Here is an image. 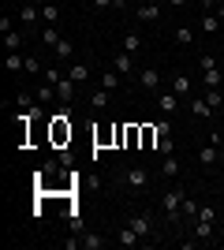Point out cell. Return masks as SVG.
Wrapping results in <instances>:
<instances>
[{
	"label": "cell",
	"instance_id": "1",
	"mask_svg": "<svg viewBox=\"0 0 224 250\" xmlns=\"http://www.w3.org/2000/svg\"><path fill=\"white\" fill-rule=\"evenodd\" d=\"M183 198H187V190H183V187H168V190H164V198H161V209H164V217H168V220H180V213H183Z\"/></svg>",
	"mask_w": 224,
	"mask_h": 250
},
{
	"label": "cell",
	"instance_id": "2",
	"mask_svg": "<svg viewBox=\"0 0 224 250\" xmlns=\"http://www.w3.org/2000/svg\"><path fill=\"white\" fill-rule=\"evenodd\" d=\"M127 224H131L135 231H139V239H142V243H149V239H153V217H149V213H131V217H127Z\"/></svg>",
	"mask_w": 224,
	"mask_h": 250
},
{
	"label": "cell",
	"instance_id": "3",
	"mask_svg": "<svg viewBox=\"0 0 224 250\" xmlns=\"http://www.w3.org/2000/svg\"><path fill=\"white\" fill-rule=\"evenodd\" d=\"M198 165H202L205 172H213V168L221 165V146H217V142H209V146H202V149H198Z\"/></svg>",
	"mask_w": 224,
	"mask_h": 250
},
{
	"label": "cell",
	"instance_id": "4",
	"mask_svg": "<svg viewBox=\"0 0 224 250\" xmlns=\"http://www.w3.org/2000/svg\"><path fill=\"white\" fill-rule=\"evenodd\" d=\"M139 86L149 90V94H161V71L157 67H142L139 71Z\"/></svg>",
	"mask_w": 224,
	"mask_h": 250
},
{
	"label": "cell",
	"instance_id": "5",
	"mask_svg": "<svg viewBox=\"0 0 224 250\" xmlns=\"http://www.w3.org/2000/svg\"><path fill=\"white\" fill-rule=\"evenodd\" d=\"M75 94H79V83H75L71 75H67V79H60V83H56V97L64 101V108H67V104L75 101Z\"/></svg>",
	"mask_w": 224,
	"mask_h": 250
},
{
	"label": "cell",
	"instance_id": "6",
	"mask_svg": "<svg viewBox=\"0 0 224 250\" xmlns=\"http://www.w3.org/2000/svg\"><path fill=\"white\" fill-rule=\"evenodd\" d=\"M161 8H164V4H153V0H149V4H139V8H135V19L139 22H161Z\"/></svg>",
	"mask_w": 224,
	"mask_h": 250
},
{
	"label": "cell",
	"instance_id": "7",
	"mask_svg": "<svg viewBox=\"0 0 224 250\" xmlns=\"http://www.w3.org/2000/svg\"><path fill=\"white\" fill-rule=\"evenodd\" d=\"M38 19H41V8H38V4H22V8H19L22 30H34V26H38Z\"/></svg>",
	"mask_w": 224,
	"mask_h": 250
},
{
	"label": "cell",
	"instance_id": "8",
	"mask_svg": "<svg viewBox=\"0 0 224 250\" xmlns=\"http://www.w3.org/2000/svg\"><path fill=\"white\" fill-rule=\"evenodd\" d=\"M123 183H127V187H135V190H142V187L149 183V172L135 165V168H127V172H123Z\"/></svg>",
	"mask_w": 224,
	"mask_h": 250
},
{
	"label": "cell",
	"instance_id": "9",
	"mask_svg": "<svg viewBox=\"0 0 224 250\" xmlns=\"http://www.w3.org/2000/svg\"><path fill=\"white\" fill-rule=\"evenodd\" d=\"M157 108L164 116H176V108H180V94H172V90H161L157 94Z\"/></svg>",
	"mask_w": 224,
	"mask_h": 250
},
{
	"label": "cell",
	"instance_id": "10",
	"mask_svg": "<svg viewBox=\"0 0 224 250\" xmlns=\"http://www.w3.org/2000/svg\"><path fill=\"white\" fill-rule=\"evenodd\" d=\"M67 120H71V112H60V116L53 120V138H56V142L71 138V124H67Z\"/></svg>",
	"mask_w": 224,
	"mask_h": 250
},
{
	"label": "cell",
	"instance_id": "11",
	"mask_svg": "<svg viewBox=\"0 0 224 250\" xmlns=\"http://www.w3.org/2000/svg\"><path fill=\"white\" fill-rule=\"evenodd\" d=\"M112 67H116L120 75H131V71H135V56H131V52H123V49H120L116 56H112Z\"/></svg>",
	"mask_w": 224,
	"mask_h": 250
},
{
	"label": "cell",
	"instance_id": "12",
	"mask_svg": "<svg viewBox=\"0 0 224 250\" xmlns=\"http://www.w3.org/2000/svg\"><path fill=\"white\" fill-rule=\"evenodd\" d=\"M191 116L194 120H213V104L205 97H198V101H191Z\"/></svg>",
	"mask_w": 224,
	"mask_h": 250
},
{
	"label": "cell",
	"instance_id": "13",
	"mask_svg": "<svg viewBox=\"0 0 224 250\" xmlns=\"http://www.w3.org/2000/svg\"><path fill=\"white\" fill-rule=\"evenodd\" d=\"M123 52H131V56H139V52H142V34L139 30L123 34Z\"/></svg>",
	"mask_w": 224,
	"mask_h": 250
},
{
	"label": "cell",
	"instance_id": "14",
	"mask_svg": "<svg viewBox=\"0 0 224 250\" xmlns=\"http://www.w3.org/2000/svg\"><path fill=\"white\" fill-rule=\"evenodd\" d=\"M79 243H82V250H101L105 247V235H97V231H82V235H79Z\"/></svg>",
	"mask_w": 224,
	"mask_h": 250
},
{
	"label": "cell",
	"instance_id": "15",
	"mask_svg": "<svg viewBox=\"0 0 224 250\" xmlns=\"http://www.w3.org/2000/svg\"><path fill=\"white\" fill-rule=\"evenodd\" d=\"M67 75H71L75 83L82 86V83H86V79H90V63H86V60H75V63H71V67H67Z\"/></svg>",
	"mask_w": 224,
	"mask_h": 250
},
{
	"label": "cell",
	"instance_id": "16",
	"mask_svg": "<svg viewBox=\"0 0 224 250\" xmlns=\"http://www.w3.org/2000/svg\"><path fill=\"white\" fill-rule=\"evenodd\" d=\"M172 94H180V97H187V94H191V79H187L183 71H176V75H172Z\"/></svg>",
	"mask_w": 224,
	"mask_h": 250
},
{
	"label": "cell",
	"instance_id": "17",
	"mask_svg": "<svg viewBox=\"0 0 224 250\" xmlns=\"http://www.w3.org/2000/svg\"><path fill=\"white\" fill-rule=\"evenodd\" d=\"M120 83H123V75H120L116 67H108V71L101 75V90H120Z\"/></svg>",
	"mask_w": 224,
	"mask_h": 250
},
{
	"label": "cell",
	"instance_id": "18",
	"mask_svg": "<svg viewBox=\"0 0 224 250\" xmlns=\"http://www.w3.org/2000/svg\"><path fill=\"white\" fill-rule=\"evenodd\" d=\"M4 67H8L11 75H22V67H26V56H22V52H8V60H4Z\"/></svg>",
	"mask_w": 224,
	"mask_h": 250
},
{
	"label": "cell",
	"instance_id": "19",
	"mask_svg": "<svg viewBox=\"0 0 224 250\" xmlns=\"http://www.w3.org/2000/svg\"><path fill=\"white\" fill-rule=\"evenodd\" d=\"M194 235L209 243V239H213V235H217V224H209V220H194Z\"/></svg>",
	"mask_w": 224,
	"mask_h": 250
},
{
	"label": "cell",
	"instance_id": "20",
	"mask_svg": "<svg viewBox=\"0 0 224 250\" xmlns=\"http://www.w3.org/2000/svg\"><path fill=\"white\" fill-rule=\"evenodd\" d=\"M4 49L8 52H22V34L19 30H4Z\"/></svg>",
	"mask_w": 224,
	"mask_h": 250
},
{
	"label": "cell",
	"instance_id": "21",
	"mask_svg": "<svg viewBox=\"0 0 224 250\" xmlns=\"http://www.w3.org/2000/svg\"><path fill=\"white\" fill-rule=\"evenodd\" d=\"M161 176H164V179H176V176H180V161H176L172 153H164V165H161Z\"/></svg>",
	"mask_w": 224,
	"mask_h": 250
},
{
	"label": "cell",
	"instance_id": "22",
	"mask_svg": "<svg viewBox=\"0 0 224 250\" xmlns=\"http://www.w3.org/2000/svg\"><path fill=\"white\" fill-rule=\"evenodd\" d=\"M41 22L45 26H56V22H60V8H56V4H41Z\"/></svg>",
	"mask_w": 224,
	"mask_h": 250
},
{
	"label": "cell",
	"instance_id": "23",
	"mask_svg": "<svg viewBox=\"0 0 224 250\" xmlns=\"http://www.w3.org/2000/svg\"><path fill=\"white\" fill-rule=\"evenodd\" d=\"M53 52L60 56V60H71V56H75V45H71V38H60V42L53 45Z\"/></svg>",
	"mask_w": 224,
	"mask_h": 250
},
{
	"label": "cell",
	"instance_id": "24",
	"mask_svg": "<svg viewBox=\"0 0 224 250\" xmlns=\"http://www.w3.org/2000/svg\"><path fill=\"white\" fill-rule=\"evenodd\" d=\"M198 26H202L205 34H217V30H221V19H217V11H205V15H202V22H198Z\"/></svg>",
	"mask_w": 224,
	"mask_h": 250
},
{
	"label": "cell",
	"instance_id": "25",
	"mask_svg": "<svg viewBox=\"0 0 224 250\" xmlns=\"http://www.w3.org/2000/svg\"><path fill=\"white\" fill-rule=\"evenodd\" d=\"M202 86H205V90H221V71H217V67L202 71Z\"/></svg>",
	"mask_w": 224,
	"mask_h": 250
},
{
	"label": "cell",
	"instance_id": "26",
	"mask_svg": "<svg viewBox=\"0 0 224 250\" xmlns=\"http://www.w3.org/2000/svg\"><path fill=\"white\" fill-rule=\"evenodd\" d=\"M90 104H94V112H105V108H108V90H94Z\"/></svg>",
	"mask_w": 224,
	"mask_h": 250
},
{
	"label": "cell",
	"instance_id": "27",
	"mask_svg": "<svg viewBox=\"0 0 224 250\" xmlns=\"http://www.w3.org/2000/svg\"><path fill=\"white\" fill-rule=\"evenodd\" d=\"M41 42L49 45V49H53V45L60 42V30H56V26H41Z\"/></svg>",
	"mask_w": 224,
	"mask_h": 250
},
{
	"label": "cell",
	"instance_id": "28",
	"mask_svg": "<svg viewBox=\"0 0 224 250\" xmlns=\"http://www.w3.org/2000/svg\"><path fill=\"white\" fill-rule=\"evenodd\" d=\"M22 75H45L41 60H38V56H26V67H22Z\"/></svg>",
	"mask_w": 224,
	"mask_h": 250
},
{
	"label": "cell",
	"instance_id": "29",
	"mask_svg": "<svg viewBox=\"0 0 224 250\" xmlns=\"http://www.w3.org/2000/svg\"><path fill=\"white\" fill-rule=\"evenodd\" d=\"M15 104H19V108H26V112H30L34 104H41V101H34V97L26 94V90H19V94H15Z\"/></svg>",
	"mask_w": 224,
	"mask_h": 250
},
{
	"label": "cell",
	"instance_id": "30",
	"mask_svg": "<svg viewBox=\"0 0 224 250\" xmlns=\"http://www.w3.org/2000/svg\"><path fill=\"white\" fill-rule=\"evenodd\" d=\"M176 42H180V45H191L194 42V30H191V26H176Z\"/></svg>",
	"mask_w": 224,
	"mask_h": 250
},
{
	"label": "cell",
	"instance_id": "31",
	"mask_svg": "<svg viewBox=\"0 0 224 250\" xmlns=\"http://www.w3.org/2000/svg\"><path fill=\"white\" fill-rule=\"evenodd\" d=\"M205 101L213 104V112H221V104H224V94H221V90H205Z\"/></svg>",
	"mask_w": 224,
	"mask_h": 250
},
{
	"label": "cell",
	"instance_id": "32",
	"mask_svg": "<svg viewBox=\"0 0 224 250\" xmlns=\"http://www.w3.org/2000/svg\"><path fill=\"white\" fill-rule=\"evenodd\" d=\"M194 220H209V224H217V209L213 206H198V217Z\"/></svg>",
	"mask_w": 224,
	"mask_h": 250
},
{
	"label": "cell",
	"instance_id": "33",
	"mask_svg": "<svg viewBox=\"0 0 224 250\" xmlns=\"http://www.w3.org/2000/svg\"><path fill=\"white\" fill-rule=\"evenodd\" d=\"M183 213H187V217H198V202H194L191 194H187V198H183Z\"/></svg>",
	"mask_w": 224,
	"mask_h": 250
},
{
	"label": "cell",
	"instance_id": "34",
	"mask_svg": "<svg viewBox=\"0 0 224 250\" xmlns=\"http://www.w3.org/2000/svg\"><path fill=\"white\" fill-rule=\"evenodd\" d=\"M60 79H64V75H60V67H45V83H60Z\"/></svg>",
	"mask_w": 224,
	"mask_h": 250
},
{
	"label": "cell",
	"instance_id": "35",
	"mask_svg": "<svg viewBox=\"0 0 224 250\" xmlns=\"http://www.w3.org/2000/svg\"><path fill=\"white\" fill-rule=\"evenodd\" d=\"M172 149H176V146H172V135L168 138H157V153H172Z\"/></svg>",
	"mask_w": 224,
	"mask_h": 250
},
{
	"label": "cell",
	"instance_id": "36",
	"mask_svg": "<svg viewBox=\"0 0 224 250\" xmlns=\"http://www.w3.org/2000/svg\"><path fill=\"white\" fill-rule=\"evenodd\" d=\"M198 67H202V71H209V67H217V60L205 52V56H198Z\"/></svg>",
	"mask_w": 224,
	"mask_h": 250
},
{
	"label": "cell",
	"instance_id": "37",
	"mask_svg": "<svg viewBox=\"0 0 224 250\" xmlns=\"http://www.w3.org/2000/svg\"><path fill=\"white\" fill-rule=\"evenodd\" d=\"M153 127H157V138H168V135H172V127L164 124V120H157V124H153Z\"/></svg>",
	"mask_w": 224,
	"mask_h": 250
},
{
	"label": "cell",
	"instance_id": "38",
	"mask_svg": "<svg viewBox=\"0 0 224 250\" xmlns=\"http://www.w3.org/2000/svg\"><path fill=\"white\" fill-rule=\"evenodd\" d=\"M90 4H94V8L101 11V8H112V4H116V0H90Z\"/></svg>",
	"mask_w": 224,
	"mask_h": 250
},
{
	"label": "cell",
	"instance_id": "39",
	"mask_svg": "<svg viewBox=\"0 0 224 250\" xmlns=\"http://www.w3.org/2000/svg\"><path fill=\"white\" fill-rule=\"evenodd\" d=\"M217 19L224 22V0H221V4H217Z\"/></svg>",
	"mask_w": 224,
	"mask_h": 250
},
{
	"label": "cell",
	"instance_id": "40",
	"mask_svg": "<svg viewBox=\"0 0 224 250\" xmlns=\"http://www.w3.org/2000/svg\"><path fill=\"white\" fill-rule=\"evenodd\" d=\"M168 4H172V8H183V4H187V0H168Z\"/></svg>",
	"mask_w": 224,
	"mask_h": 250
},
{
	"label": "cell",
	"instance_id": "41",
	"mask_svg": "<svg viewBox=\"0 0 224 250\" xmlns=\"http://www.w3.org/2000/svg\"><path fill=\"white\" fill-rule=\"evenodd\" d=\"M217 235H221V239H217V243H224V224H221V228H217Z\"/></svg>",
	"mask_w": 224,
	"mask_h": 250
},
{
	"label": "cell",
	"instance_id": "42",
	"mask_svg": "<svg viewBox=\"0 0 224 250\" xmlns=\"http://www.w3.org/2000/svg\"><path fill=\"white\" fill-rule=\"evenodd\" d=\"M26 4H38V8H41V4H45V0H26Z\"/></svg>",
	"mask_w": 224,
	"mask_h": 250
},
{
	"label": "cell",
	"instance_id": "43",
	"mask_svg": "<svg viewBox=\"0 0 224 250\" xmlns=\"http://www.w3.org/2000/svg\"><path fill=\"white\" fill-rule=\"evenodd\" d=\"M221 165H224V146H221Z\"/></svg>",
	"mask_w": 224,
	"mask_h": 250
},
{
	"label": "cell",
	"instance_id": "44",
	"mask_svg": "<svg viewBox=\"0 0 224 250\" xmlns=\"http://www.w3.org/2000/svg\"><path fill=\"white\" fill-rule=\"evenodd\" d=\"M153 4H168V0H153Z\"/></svg>",
	"mask_w": 224,
	"mask_h": 250
}]
</instances>
